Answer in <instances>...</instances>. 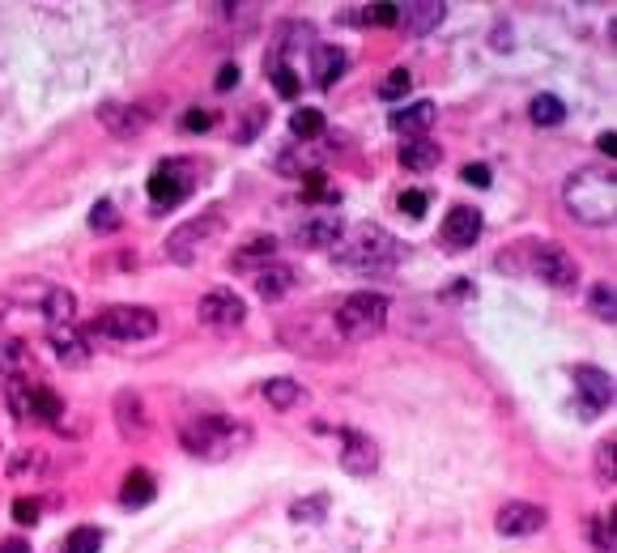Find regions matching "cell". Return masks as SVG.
I'll use <instances>...</instances> for the list:
<instances>
[{"mask_svg":"<svg viewBox=\"0 0 617 553\" xmlns=\"http://www.w3.org/2000/svg\"><path fill=\"white\" fill-rule=\"evenodd\" d=\"M409 247L388 234L383 226H354L349 234H341V243H336L333 260L341 269L358 272V277H388L396 272V264L405 260Z\"/></svg>","mask_w":617,"mask_h":553,"instance_id":"6da1fadb","label":"cell"},{"mask_svg":"<svg viewBox=\"0 0 617 553\" xmlns=\"http://www.w3.org/2000/svg\"><path fill=\"white\" fill-rule=\"evenodd\" d=\"M187 455H197L205 464H222V460H235L251 447V426L239 418H222V413H209V418H192L184 421L179 431Z\"/></svg>","mask_w":617,"mask_h":553,"instance_id":"7a4b0ae2","label":"cell"},{"mask_svg":"<svg viewBox=\"0 0 617 553\" xmlns=\"http://www.w3.org/2000/svg\"><path fill=\"white\" fill-rule=\"evenodd\" d=\"M562 205L583 226H613L617 218V179L605 166H583L562 184Z\"/></svg>","mask_w":617,"mask_h":553,"instance_id":"3957f363","label":"cell"},{"mask_svg":"<svg viewBox=\"0 0 617 553\" xmlns=\"http://www.w3.org/2000/svg\"><path fill=\"white\" fill-rule=\"evenodd\" d=\"M336 324V336L341 341H370V336H379L383 324H388V298L383 294H370V290H358V294H349L333 315Z\"/></svg>","mask_w":617,"mask_h":553,"instance_id":"277c9868","label":"cell"},{"mask_svg":"<svg viewBox=\"0 0 617 553\" xmlns=\"http://www.w3.org/2000/svg\"><path fill=\"white\" fill-rule=\"evenodd\" d=\"M222 234V209H205L200 218H187L184 226H175L166 234V260L175 264H197L200 251Z\"/></svg>","mask_w":617,"mask_h":553,"instance_id":"5b68a950","label":"cell"},{"mask_svg":"<svg viewBox=\"0 0 617 553\" xmlns=\"http://www.w3.org/2000/svg\"><path fill=\"white\" fill-rule=\"evenodd\" d=\"M90 332H99L107 341H149L154 332H158V311L149 307H107L99 311L94 320H90Z\"/></svg>","mask_w":617,"mask_h":553,"instance_id":"8992f818","label":"cell"},{"mask_svg":"<svg viewBox=\"0 0 617 553\" xmlns=\"http://www.w3.org/2000/svg\"><path fill=\"white\" fill-rule=\"evenodd\" d=\"M192 184H197L192 162H184V158L158 162L154 175H149V205L154 209H175V205H184L192 197Z\"/></svg>","mask_w":617,"mask_h":553,"instance_id":"52a82bcc","label":"cell"},{"mask_svg":"<svg viewBox=\"0 0 617 553\" xmlns=\"http://www.w3.org/2000/svg\"><path fill=\"white\" fill-rule=\"evenodd\" d=\"M9 405L17 413V421H56L64 413V400L51 392L48 383L9 379Z\"/></svg>","mask_w":617,"mask_h":553,"instance_id":"ba28073f","label":"cell"},{"mask_svg":"<svg viewBox=\"0 0 617 553\" xmlns=\"http://www.w3.org/2000/svg\"><path fill=\"white\" fill-rule=\"evenodd\" d=\"M532 272L541 277V285L562 290V294H570L580 285V264L567 256V247H558V243L532 247Z\"/></svg>","mask_w":617,"mask_h":553,"instance_id":"9c48e42d","label":"cell"},{"mask_svg":"<svg viewBox=\"0 0 617 553\" xmlns=\"http://www.w3.org/2000/svg\"><path fill=\"white\" fill-rule=\"evenodd\" d=\"M341 234H346V221L336 213H311V218L290 226V239L298 247H307V251H328V247L341 243Z\"/></svg>","mask_w":617,"mask_h":553,"instance_id":"30bf717a","label":"cell"},{"mask_svg":"<svg viewBox=\"0 0 617 553\" xmlns=\"http://www.w3.org/2000/svg\"><path fill=\"white\" fill-rule=\"evenodd\" d=\"M197 315L213 328H239L247 320V303L235 294V290H226V285H213L209 294H200L197 303Z\"/></svg>","mask_w":617,"mask_h":553,"instance_id":"8fae6325","label":"cell"},{"mask_svg":"<svg viewBox=\"0 0 617 553\" xmlns=\"http://www.w3.org/2000/svg\"><path fill=\"white\" fill-rule=\"evenodd\" d=\"M549 524V511L537 503H506L494 516V532L498 537H537Z\"/></svg>","mask_w":617,"mask_h":553,"instance_id":"7c38bea8","label":"cell"},{"mask_svg":"<svg viewBox=\"0 0 617 553\" xmlns=\"http://www.w3.org/2000/svg\"><path fill=\"white\" fill-rule=\"evenodd\" d=\"M341 468H346L349 477H370L375 468H379V447L375 439L362 431H341Z\"/></svg>","mask_w":617,"mask_h":553,"instance_id":"4fadbf2b","label":"cell"},{"mask_svg":"<svg viewBox=\"0 0 617 553\" xmlns=\"http://www.w3.org/2000/svg\"><path fill=\"white\" fill-rule=\"evenodd\" d=\"M570 379H575V392L583 396V409H588V413H601V409L613 405V375H609V370L575 367Z\"/></svg>","mask_w":617,"mask_h":553,"instance_id":"5bb4252c","label":"cell"},{"mask_svg":"<svg viewBox=\"0 0 617 553\" xmlns=\"http://www.w3.org/2000/svg\"><path fill=\"white\" fill-rule=\"evenodd\" d=\"M439 239H443L447 247H456V251L473 247L482 239V213L469 209V205H456V209L443 218V226H439Z\"/></svg>","mask_w":617,"mask_h":553,"instance_id":"9a60e30c","label":"cell"},{"mask_svg":"<svg viewBox=\"0 0 617 553\" xmlns=\"http://www.w3.org/2000/svg\"><path fill=\"white\" fill-rule=\"evenodd\" d=\"M99 123L115 136H141L149 128V115H145V107H133V102H102Z\"/></svg>","mask_w":617,"mask_h":553,"instance_id":"2e32d148","label":"cell"},{"mask_svg":"<svg viewBox=\"0 0 617 553\" xmlns=\"http://www.w3.org/2000/svg\"><path fill=\"white\" fill-rule=\"evenodd\" d=\"M346 69H349V56L341 48H333V43H315L311 48V81L320 90H333L346 77Z\"/></svg>","mask_w":617,"mask_h":553,"instance_id":"e0dca14e","label":"cell"},{"mask_svg":"<svg viewBox=\"0 0 617 553\" xmlns=\"http://www.w3.org/2000/svg\"><path fill=\"white\" fill-rule=\"evenodd\" d=\"M48 345L56 349V357L64 367H86L90 362V345L73 324H48Z\"/></svg>","mask_w":617,"mask_h":553,"instance_id":"ac0fdd59","label":"cell"},{"mask_svg":"<svg viewBox=\"0 0 617 553\" xmlns=\"http://www.w3.org/2000/svg\"><path fill=\"white\" fill-rule=\"evenodd\" d=\"M294 285H298V269H290L282 260H272L269 269L256 272V294L264 303H282L285 294H294Z\"/></svg>","mask_w":617,"mask_h":553,"instance_id":"d6986e66","label":"cell"},{"mask_svg":"<svg viewBox=\"0 0 617 553\" xmlns=\"http://www.w3.org/2000/svg\"><path fill=\"white\" fill-rule=\"evenodd\" d=\"M443 17H447V5H439V0H418V5H400L396 26H400L405 35H431Z\"/></svg>","mask_w":617,"mask_h":553,"instance_id":"ffe728a7","label":"cell"},{"mask_svg":"<svg viewBox=\"0 0 617 553\" xmlns=\"http://www.w3.org/2000/svg\"><path fill=\"white\" fill-rule=\"evenodd\" d=\"M35 294H38V307H43V320H48V324H73V315H77V298L69 294L64 285L35 282Z\"/></svg>","mask_w":617,"mask_h":553,"instance_id":"44dd1931","label":"cell"},{"mask_svg":"<svg viewBox=\"0 0 617 553\" xmlns=\"http://www.w3.org/2000/svg\"><path fill=\"white\" fill-rule=\"evenodd\" d=\"M439 162H443V149L434 145L431 136H409L405 149H400V166H405V171H413V175L434 171Z\"/></svg>","mask_w":617,"mask_h":553,"instance_id":"7402d4cb","label":"cell"},{"mask_svg":"<svg viewBox=\"0 0 617 553\" xmlns=\"http://www.w3.org/2000/svg\"><path fill=\"white\" fill-rule=\"evenodd\" d=\"M311 26L307 22H285L282 30H277V38H272V51H269V60H264V73H269V69H277V64H285V56H290V51H298L303 48V43H311Z\"/></svg>","mask_w":617,"mask_h":553,"instance_id":"603a6c76","label":"cell"},{"mask_svg":"<svg viewBox=\"0 0 617 553\" xmlns=\"http://www.w3.org/2000/svg\"><path fill=\"white\" fill-rule=\"evenodd\" d=\"M272 260H277V239H272V234H260V239H251V243H243L235 251V260H230V264H235L239 272H260V269H269Z\"/></svg>","mask_w":617,"mask_h":553,"instance_id":"cb8c5ba5","label":"cell"},{"mask_svg":"<svg viewBox=\"0 0 617 553\" xmlns=\"http://www.w3.org/2000/svg\"><path fill=\"white\" fill-rule=\"evenodd\" d=\"M434 115H439V111H434V102L421 99V102H413V107H400L388 123H392L396 133H405V141H409V136H426V128L434 123Z\"/></svg>","mask_w":617,"mask_h":553,"instance_id":"d4e9b609","label":"cell"},{"mask_svg":"<svg viewBox=\"0 0 617 553\" xmlns=\"http://www.w3.org/2000/svg\"><path fill=\"white\" fill-rule=\"evenodd\" d=\"M120 503L123 506H149V503H154V477H149V473H141V468H133V473L123 477Z\"/></svg>","mask_w":617,"mask_h":553,"instance_id":"484cf974","label":"cell"},{"mask_svg":"<svg viewBox=\"0 0 617 553\" xmlns=\"http://www.w3.org/2000/svg\"><path fill=\"white\" fill-rule=\"evenodd\" d=\"M328 506H333V498L324 490L311 494V498H298V503H290V524H324Z\"/></svg>","mask_w":617,"mask_h":553,"instance_id":"4316f807","label":"cell"},{"mask_svg":"<svg viewBox=\"0 0 617 553\" xmlns=\"http://www.w3.org/2000/svg\"><path fill=\"white\" fill-rule=\"evenodd\" d=\"M260 392H264V400H269L272 409H294L298 400H303V388H298L294 379H285V375L282 379H269Z\"/></svg>","mask_w":617,"mask_h":553,"instance_id":"83f0119b","label":"cell"},{"mask_svg":"<svg viewBox=\"0 0 617 553\" xmlns=\"http://www.w3.org/2000/svg\"><path fill=\"white\" fill-rule=\"evenodd\" d=\"M528 115H532V123H541V128H558V123L567 120V107H562V99H554V94H537Z\"/></svg>","mask_w":617,"mask_h":553,"instance_id":"f1b7e54d","label":"cell"},{"mask_svg":"<svg viewBox=\"0 0 617 553\" xmlns=\"http://www.w3.org/2000/svg\"><path fill=\"white\" fill-rule=\"evenodd\" d=\"M115 413H120V431L123 434H141L145 431V413H141V396L133 392H120V400H115Z\"/></svg>","mask_w":617,"mask_h":553,"instance_id":"f546056e","label":"cell"},{"mask_svg":"<svg viewBox=\"0 0 617 553\" xmlns=\"http://www.w3.org/2000/svg\"><path fill=\"white\" fill-rule=\"evenodd\" d=\"M0 370H5L9 379H17L22 370H30V349H26L22 341H5L0 345Z\"/></svg>","mask_w":617,"mask_h":553,"instance_id":"4dcf8cb0","label":"cell"},{"mask_svg":"<svg viewBox=\"0 0 617 553\" xmlns=\"http://www.w3.org/2000/svg\"><path fill=\"white\" fill-rule=\"evenodd\" d=\"M102 549V532L94 524H81L64 537V553H99Z\"/></svg>","mask_w":617,"mask_h":553,"instance_id":"1f68e13d","label":"cell"},{"mask_svg":"<svg viewBox=\"0 0 617 553\" xmlns=\"http://www.w3.org/2000/svg\"><path fill=\"white\" fill-rule=\"evenodd\" d=\"M290 133H294V136H303V141H311V136H320V133H324V111H315V107L294 111V115H290Z\"/></svg>","mask_w":617,"mask_h":553,"instance_id":"d6a6232c","label":"cell"},{"mask_svg":"<svg viewBox=\"0 0 617 553\" xmlns=\"http://www.w3.org/2000/svg\"><path fill=\"white\" fill-rule=\"evenodd\" d=\"M617 442L613 439H605L601 447H596V481L605 485V490H613V481H617Z\"/></svg>","mask_w":617,"mask_h":553,"instance_id":"836d02e7","label":"cell"},{"mask_svg":"<svg viewBox=\"0 0 617 553\" xmlns=\"http://www.w3.org/2000/svg\"><path fill=\"white\" fill-rule=\"evenodd\" d=\"M592 311H596V320H605V324L617 320V298H613V285L609 282L592 285Z\"/></svg>","mask_w":617,"mask_h":553,"instance_id":"e575fe53","label":"cell"},{"mask_svg":"<svg viewBox=\"0 0 617 553\" xmlns=\"http://www.w3.org/2000/svg\"><path fill=\"white\" fill-rule=\"evenodd\" d=\"M90 230H99V234L120 230V213H115L112 200H99V205L90 209Z\"/></svg>","mask_w":617,"mask_h":553,"instance_id":"d590c367","label":"cell"},{"mask_svg":"<svg viewBox=\"0 0 617 553\" xmlns=\"http://www.w3.org/2000/svg\"><path fill=\"white\" fill-rule=\"evenodd\" d=\"M409 90H413V77H409V69H392V73H388V81L379 86V99L383 102H396L400 94H409Z\"/></svg>","mask_w":617,"mask_h":553,"instance_id":"8d00e7d4","label":"cell"},{"mask_svg":"<svg viewBox=\"0 0 617 553\" xmlns=\"http://www.w3.org/2000/svg\"><path fill=\"white\" fill-rule=\"evenodd\" d=\"M272 86H277V94L282 99H298V90H303V81H298V73L290 69V64H277V69H269Z\"/></svg>","mask_w":617,"mask_h":553,"instance_id":"74e56055","label":"cell"},{"mask_svg":"<svg viewBox=\"0 0 617 553\" xmlns=\"http://www.w3.org/2000/svg\"><path fill=\"white\" fill-rule=\"evenodd\" d=\"M303 184H307V187H303V200H333V205L341 200V192H336V187H328V179H324L320 171H311Z\"/></svg>","mask_w":617,"mask_h":553,"instance_id":"f35d334b","label":"cell"},{"mask_svg":"<svg viewBox=\"0 0 617 553\" xmlns=\"http://www.w3.org/2000/svg\"><path fill=\"white\" fill-rule=\"evenodd\" d=\"M13 477H38L43 473V452H17V460H9Z\"/></svg>","mask_w":617,"mask_h":553,"instance_id":"ab89813d","label":"cell"},{"mask_svg":"<svg viewBox=\"0 0 617 553\" xmlns=\"http://www.w3.org/2000/svg\"><path fill=\"white\" fill-rule=\"evenodd\" d=\"M592 541H596V553H613V519L605 516L592 519Z\"/></svg>","mask_w":617,"mask_h":553,"instance_id":"60d3db41","label":"cell"},{"mask_svg":"<svg viewBox=\"0 0 617 553\" xmlns=\"http://www.w3.org/2000/svg\"><path fill=\"white\" fill-rule=\"evenodd\" d=\"M264 120H269V111H264V107H251V111H247V120H243V128L235 133V141H251V136L260 133V123H264Z\"/></svg>","mask_w":617,"mask_h":553,"instance_id":"b9f144b4","label":"cell"},{"mask_svg":"<svg viewBox=\"0 0 617 553\" xmlns=\"http://www.w3.org/2000/svg\"><path fill=\"white\" fill-rule=\"evenodd\" d=\"M426 205H431L426 192H405L400 197V213H409V218H426Z\"/></svg>","mask_w":617,"mask_h":553,"instance_id":"7bdbcfd3","label":"cell"},{"mask_svg":"<svg viewBox=\"0 0 617 553\" xmlns=\"http://www.w3.org/2000/svg\"><path fill=\"white\" fill-rule=\"evenodd\" d=\"M213 123H218V115H213V111H187V120H184V128L187 133H209Z\"/></svg>","mask_w":617,"mask_h":553,"instance_id":"ee69618b","label":"cell"},{"mask_svg":"<svg viewBox=\"0 0 617 553\" xmlns=\"http://www.w3.org/2000/svg\"><path fill=\"white\" fill-rule=\"evenodd\" d=\"M460 179L473 187H490V166H485V162H469V166L460 171Z\"/></svg>","mask_w":617,"mask_h":553,"instance_id":"f6af8a7d","label":"cell"},{"mask_svg":"<svg viewBox=\"0 0 617 553\" xmlns=\"http://www.w3.org/2000/svg\"><path fill=\"white\" fill-rule=\"evenodd\" d=\"M13 519L30 528V524L38 519V503H30V498H17V503H13Z\"/></svg>","mask_w":617,"mask_h":553,"instance_id":"bcb514c9","label":"cell"},{"mask_svg":"<svg viewBox=\"0 0 617 553\" xmlns=\"http://www.w3.org/2000/svg\"><path fill=\"white\" fill-rule=\"evenodd\" d=\"M213 86L222 90V94H226V90H235V86H239V64H222V69H218V81H213Z\"/></svg>","mask_w":617,"mask_h":553,"instance_id":"7dc6e473","label":"cell"},{"mask_svg":"<svg viewBox=\"0 0 617 553\" xmlns=\"http://www.w3.org/2000/svg\"><path fill=\"white\" fill-rule=\"evenodd\" d=\"M596 149H601V154H609V158H613V154H617V133H613V128H609V133H601V136H596Z\"/></svg>","mask_w":617,"mask_h":553,"instance_id":"c3c4849f","label":"cell"},{"mask_svg":"<svg viewBox=\"0 0 617 553\" xmlns=\"http://www.w3.org/2000/svg\"><path fill=\"white\" fill-rule=\"evenodd\" d=\"M0 553H30V541H22V537L17 541H0Z\"/></svg>","mask_w":617,"mask_h":553,"instance_id":"681fc988","label":"cell"}]
</instances>
